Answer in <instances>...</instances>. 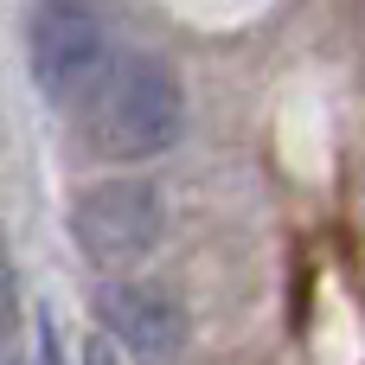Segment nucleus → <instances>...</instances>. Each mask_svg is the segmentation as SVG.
Returning a JSON list of instances; mask_svg holds the SVG:
<instances>
[{"instance_id": "423d86ee", "label": "nucleus", "mask_w": 365, "mask_h": 365, "mask_svg": "<svg viewBox=\"0 0 365 365\" xmlns=\"http://www.w3.org/2000/svg\"><path fill=\"white\" fill-rule=\"evenodd\" d=\"M83 365H122V353H115V340H83Z\"/></svg>"}, {"instance_id": "7ed1b4c3", "label": "nucleus", "mask_w": 365, "mask_h": 365, "mask_svg": "<svg viewBox=\"0 0 365 365\" xmlns=\"http://www.w3.org/2000/svg\"><path fill=\"white\" fill-rule=\"evenodd\" d=\"M26 51H32V83L51 103H77V109L90 103V90L103 83V71L115 58L109 38H103V26H96V13L77 6V0H45L32 13Z\"/></svg>"}, {"instance_id": "39448f33", "label": "nucleus", "mask_w": 365, "mask_h": 365, "mask_svg": "<svg viewBox=\"0 0 365 365\" xmlns=\"http://www.w3.org/2000/svg\"><path fill=\"white\" fill-rule=\"evenodd\" d=\"M13 314H19V302H13V263H6V250H0V334L13 327Z\"/></svg>"}, {"instance_id": "20e7f679", "label": "nucleus", "mask_w": 365, "mask_h": 365, "mask_svg": "<svg viewBox=\"0 0 365 365\" xmlns=\"http://www.w3.org/2000/svg\"><path fill=\"white\" fill-rule=\"evenodd\" d=\"M96 321H103V340H122L148 365H167L186 346V308L160 282H135V276L103 282L96 289Z\"/></svg>"}, {"instance_id": "f257e3e1", "label": "nucleus", "mask_w": 365, "mask_h": 365, "mask_svg": "<svg viewBox=\"0 0 365 365\" xmlns=\"http://www.w3.org/2000/svg\"><path fill=\"white\" fill-rule=\"evenodd\" d=\"M83 122H90L96 154H109V160H154V154H167L180 141V128H186V96H180L173 64H160L148 51L109 58L103 83L83 103Z\"/></svg>"}, {"instance_id": "f03ea898", "label": "nucleus", "mask_w": 365, "mask_h": 365, "mask_svg": "<svg viewBox=\"0 0 365 365\" xmlns=\"http://www.w3.org/2000/svg\"><path fill=\"white\" fill-rule=\"evenodd\" d=\"M167 231V205L148 180H103L71 205V237L96 269H128L141 263Z\"/></svg>"}]
</instances>
